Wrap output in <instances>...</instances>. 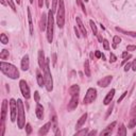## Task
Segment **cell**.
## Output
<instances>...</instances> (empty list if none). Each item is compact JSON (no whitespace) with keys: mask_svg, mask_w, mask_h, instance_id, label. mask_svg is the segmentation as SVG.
Instances as JSON below:
<instances>
[{"mask_svg":"<svg viewBox=\"0 0 136 136\" xmlns=\"http://www.w3.org/2000/svg\"><path fill=\"white\" fill-rule=\"evenodd\" d=\"M56 24L60 29H62L65 25V6H64V0L58 1V7L56 11Z\"/></svg>","mask_w":136,"mask_h":136,"instance_id":"3957f363","label":"cell"},{"mask_svg":"<svg viewBox=\"0 0 136 136\" xmlns=\"http://www.w3.org/2000/svg\"><path fill=\"white\" fill-rule=\"evenodd\" d=\"M38 6L42 8L43 7V0H38Z\"/></svg>","mask_w":136,"mask_h":136,"instance_id":"816d5d0a","label":"cell"},{"mask_svg":"<svg viewBox=\"0 0 136 136\" xmlns=\"http://www.w3.org/2000/svg\"><path fill=\"white\" fill-rule=\"evenodd\" d=\"M1 3L3 4V6H6V1H4V0H1Z\"/></svg>","mask_w":136,"mask_h":136,"instance_id":"9f6ffc18","label":"cell"},{"mask_svg":"<svg viewBox=\"0 0 136 136\" xmlns=\"http://www.w3.org/2000/svg\"><path fill=\"white\" fill-rule=\"evenodd\" d=\"M29 66H30L29 55H28V54H26V55L22 57V60H21V69L24 71H27L29 69Z\"/></svg>","mask_w":136,"mask_h":136,"instance_id":"9a60e30c","label":"cell"},{"mask_svg":"<svg viewBox=\"0 0 136 136\" xmlns=\"http://www.w3.org/2000/svg\"><path fill=\"white\" fill-rule=\"evenodd\" d=\"M126 55H128V52H123V53H122V57H126Z\"/></svg>","mask_w":136,"mask_h":136,"instance_id":"db71d44e","label":"cell"},{"mask_svg":"<svg viewBox=\"0 0 136 136\" xmlns=\"http://www.w3.org/2000/svg\"><path fill=\"white\" fill-rule=\"evenodd\" d=\"M86 119H87V114H83L82 116L80 117V119L78 120V122H77V125H76V129H81V126H82L84 123H85V121Z\"/></svg>","mask_w":136,"mask_h":136,"instance_id":"44dd1931","label":"cell"},{"mask_svg":"<svg viewBox=\"0 0 136 136\" xmlns=\"http://www.w3.org/2000/svg\"><path fill=\"white\" fill-rule=\"evenodd\" d=\"M31 132H32V128H31V124H30V123H27V124H26V133L28 134V135H30Z\"/></svg>","mask_w":136,"mask_h":136,"instance_id":"8d00e7d4","label":"cell"},{"mask_svg":"<svg viewBox=\"0 0 136 136\" xmlns=\"http://www.w3.org/2000/svg\"><path fill=\"white\" fill-rule=\"evenodd\" d=\"M33 1H34V0H30V3H33Z\"/></svg>","mask_w":136,"mask_h":136,"instance_id":"6f0895ef","label":"cell"},{"mask_svg":"<svg viewBox=\"0 0 136 136\" xmlns=\"http://www.w3.org/2000/svg\"><path fill=\"white\" fill-rule=\"evenodd\" d=\"M80 93V87L78 85H72L69 88V94L70 96H74V95H79Z\"/></svg>","mask_w":136,"mask_h":136,"instance_id":"603a6c76","label":"cell"},{"mask_svg":"<svg viewBox=\"0 0 136 136\" xmlns=\"http://www.w3.org/2000/svg\"><path fill=\"white\" fill-rule=\"evenodd\" d=\"M95 55H96V57H98V58H100L101 56H102V53L99 51V50H97L96 51V53H95Z\"/></svg>","mask_w":136,"mask_h":136,"instance_id":"7dc6e473","label":"cell"},{"mask_svg":"<svg viewBox=\"0 0 136 136\" xmlns=\"http://www.w3.org/2000/svg\"><path fill=\"white\" fill-rule=\"evenodd\" d=\"M16 2H17V4H20L21 3V0H16Z\"/></svg>","mask_w":136,"mask_h":136,"instance_id":"11a10c76","label":"cell"},{"mask_svg":"<svg viewBox=\"0 0 136 136\" xmlns=\"http://www.w3.org/2000/svg\"><path fill=\"white\" fill-rule=\"evenodd\" d=\"M113 106H114V105H113V103H112V104H111V107H110V108H108V111H107V113H106V116H105V117H106V118H107V117H108V116H110V114H111V113H112V110H113Z\"/></svg>","mask_w":136,"mask_h":136,"instance_id":"7bdbcfd3","label":"cell"},{"mask_svg":"<svg viewBox=\"0 0 136 136\" xmlns=\"http://www.w3.org/2000/svg\"><path fill=\"white\" fill-rule=\"evenodd\" d=\"M78 103H79V95H74L71 96V99L69 103H68V110L69 111H72L78 106Z\"/></svg>","mask_w":136,"mask_h":136,"instance_id":"9c48e42d","label":"cell"},{"mask_svg":"<svg viewBox=\"0 0 136 136\" xmlns=\"http://www.w3.org/2000/svg\"><path fill=\"white\" fill-rule=\"evenodd\" d=\"M113 42H114V44H113V48H116L117 47V45L118 44H120V42H121V38L119 37V36H114V39H113Z\"/></svg>","mask_w":136,"mask_h":136,"instance_id":"4dcf8cb0","label":"cell"},{"mask_svg":"<svg viewBox=\"0 0 136 136\" xmlns=\"http://www.w3.org/2000/svg\"><path fill=\"white\" fill-rule=\"evenodd\" d=\"M35 114H36V117H37L38 119L44 118V107H43L42 104H39V102H37V104H36Z\"/></svg>","mask_w":136,"mask_h":136,"instance_id":"5bb4252c","label":"cell"},{"mask_svg":"<svg viewBox=\"0 0 136 136\" xmlns=\"http://www.w3.org/2000/svg\"><path fill=\"white\" fill-rule=\"evenodd\" d=\"M75 31H76V34H77V37H80V34L78 32V30H77V28H75Z\"/></svg>","mask_w":136,"mask_h":136,"instance_id":"f5cc1de1","label":"cell"},{"mask_svg":"<svg viewBox=\"0 0 136 136\" xmlns=\"http://www.w3.org/2000/svg\"><path fill=\"white\" fill-rule=\"evenodd\" d=\"M17 106H18V115H17V124L18 128L20 130L24 129L25 123H26V115H25V107L24 103L20 99L17 100Z\"/></svg>","mask_w":136,"mask_h":136,"instance_id":"277c9868","label":"cell"},{"mask_svg":"<svg viewBox=\"0 0 136 136\" xmlns=\"http://www.w3.org/2000/svg\"><path fill=\"white\" fill-rule=\"evenodd\" d=\"M7 2H8V4L11 7V9L14 12H16V7H15V4H14V2H13V0H7Z\"/></svg>","mask_w":136,"mask_h":136,"instance_id":"e575fe53","label":"cell"},{"mask_svg":"<svg viewBox=\"0 0 136 136\" xmlns=\"http://www.w3.org/2000/svg\"><path fill=\"white\" fill-rule=\"evenodd\" d=\"M39 99H40V97H39L38 92H35V93H34V100H35L36 102H39Z\"/></svg>","mask_w":136,"mask_h":136,"instance_id":"60d3db41","label":"cell"},{"mask_svg":"<svg viewBox=\"0 0 136 136\" xmlns=\"http://www.w3.org/2000/svg\"><path fill=\"white\" fill-rule=\"evenodd\" d=\"M97 36H98V39H99V42H100V43H102V42H103V38H102V36H101L100 34H97Z\"/></svg>","mask_w":136,"mask_h":136,"instance_id":"f907efd6","label":"cell"},{"mask_svg":"<svg viewBox=\"0 0 136 136\" xmlns=\"http://www.w3.org/2000/svg\"><path fill=\"white\" fill-rule=\"evenodd\" d=\"M52 62H53V65H55V63H56V54L55 53L52 54Z\"/></svg>","mask_w":136,"mask_h":136,"instance_id":"bcb514c9","label":"cell"},{"mask_svg":"<svg viewBox=\"0 0 136 136\" xmlns=\"http://www.w3.org/2000/svg\"><path fill=\"white\" fill-rule=\"evenodd\" d=\"M131 57H132V55H131V54H129V55H128V57H125V58H124V60H123V62H122V65H124V64H125V63H126V62H128V61L130 60V58H131Z\"/></svg>","mask_w":136,"mask_h":136,"instance_id":"f6af8a7d","label":"cell"},{"mask_svg":"<svg viewBox=\"0 0 136 136\" xmlns=\"http://www.w3.org/2000/svg\"><path fill=\"white\" fill-rule=\"evenodd\" d=\"M136 49V46H134V45H129L128 47H126V50L128 51H134Z\"/></svg>","mask_w":136,"mask_h":136,"instance_id":"b9f144b4","label":"cell"},{"mask_svg":"<svg viewBox=\"0 0 136 136\" xmlns=\"http://www.w3.org/2000/svg\"><path fill=\"white\" fill-rule=\"evenodd\" d=\"M84 1H85V2H87V1H88V0H84Z\"/></svg>","mask_w":136,"mask_h":136,"instance_id":"680465c9","label":"cell"},{"mask_svg":"<svg viewBox=\"0 0 136 136\" xmlns=\"http://www.w3.org/2000/svg\"><path fill=\"white\" fill-rule=\"evenodd\" d=\"M44 79H45V86L48 92H52L53 89V81H52V76L50 72V60L46 58V63H45L44 67Z\"/></svg>","mask_w":136,"mask_h":136,"instance_id":"7a4b0ae2","label":"cell"},{"mask_svg":"<svg viewBox=\"0 0 136 136\" xmlns=\"http://www.w3.org/2000/svg\"><path fill=\"white\" fill-rule=\"evenodd\" d=\"M10 111H11V121L14 122L18 115L17 114L18 106H17V102L15 101V99H11L10 100Z\"/></svg>","mask_w":136,"mask_h":136,"instance_id":"52a82bcc","label":"cell"},{"mask_svg":"<svg viewBox=\"0 0 136 136\" xmlns=\"http://www.w3.org/2000/svg\"><path fill=\"white\" fill-rule=\"evenodd\" d=\"M126 95H128V92H124L123 94L121 95V97L118 99V100H117V102H118V103H120V102H121V101H122V100H123V99H124V97L126 96Z\"/></svg>","mask_w":136,"mask_h":136,"instance_id":"f35d334b","label":"cell"},{"mask_svg":"<svg viewBox=\"0 0 136 136\" xmlns=\"http://www.w3.org/2000/svg\"><path fill=\"white\" fill-rule=\"evenodd\" d=\"M19 87H20V90H21V94L26 99H29L30 98V88L28 84L25 80H20L19 82Z\"/></svg>","mask_w":136,"mask_h":136,"instance_id":"ba28073f","label":"cell"},{"mask_svg":"<svg viewBox=\"0 0 136 136\" xmlns=\"http://www.w3.org/2000/svg\"><path fill=\"white\" fill-rule=\"evenodd\" d=\"M134 136H136V132H135V133H134Z\"/></svg>","mask_w":136,"mask_h":136,"instance_id":"91938a15","label":"cell"},{"mask_svg":"<svg viewBox=\"0 0 136 136\" xmlns=\"http://www.w3.org/2000/svg\"><path fill=\"white\" fill-rule=\"evenodd\" d=\"M96 134H97V131H96V130H94V131H92V132L87 133V135H88V136H92V135H96Z\"/></svg>","mask_w":136,"mask_h":136,"instance_id":"681fc988","label":"cell"},{"mask_svg":"<svg viewBox=\"0 0 136 136\" xmlns=\"http://www.w3.org/2000/svg\"><path fill=\"white\" fill-rule=\"evenodd\" d=\"M135 125H136V104H135V105L133 106V108H132V113H131V119H130L128 128L129 129H133Z\"/></svg>","mask_w":136,"mask_h":136,"instance_id":"30bf717a","label":"cell"},{"mask_svg":"<svg viewBox=\"0 0 136 136\" xmlns=\"http://www.w3.org/2000/svg\"><path fill=\"white\" fill-rule=\"evenodd\" d=\"M115 125H116V121L112 122L111 124H108V125L106 126V128L104 129V130L102 131V132L100 133V134H101V136H102V135H110V134L113 132V129L115 128Z\"/></svg>","mask_w":136,"mask_h":136,"instance_id":"d6986e66","label":"cell"},{"mask_svg":"<svg viewBox=\"0 0 136 136\" xmlns=\"http://www.w3.org/2000/svg\"><path fill=\"white\" fill-rule=\"evenodd\" d=\"M0 40H1V43L3 45H7L9 43V37L6 34H1V35H0Z\"/></svg>","mask_w":136,"mask_h":136,"instance_id":"1f68e13d","label":"cell"},{"mask_svg":"<svg viewBox=\"0 0 136 136\" xmlns=\"http://www.w3.org/2000/svg\"><path fill=\"white\" fill-rule=\"evenodd\" d=\"M1 122L4 123V120H6L7 117V113H8V101L3 100L2 101V106H1Z\"/></svg>","mask_w":136,"mask_h":136,"instance_id":"4fadbf2b","label":"cell"},{"mask_svg":"<svg viewBox=\"0 0 136 136\" xmlns=\"http://www.w3.org/2000/svg\"><path fill=\"white\" fill-rule=\"evenodd\" d=\"M0 69H1L2 74L6 75L8 78H11L13 80H16L19 78V71H18L17 67L10 64V63H0Z\"/></svg>","mask_w":136,"mask_h":136,"instance_id":"6da1fadb","label":"cell"},{"mask_svg":"<svg viewBox=\"0 0 136 136\" xmlns=\"http://www.w3.org/2000/svg\"><path fill=\"white\" fill-rule=\"evenodd\" d=\"M131 68H132L134 71H136V58L133 61V63H132V67H131Z\"/></svg>","mask_w":136,"mask_h":136,"instance_id":"c3c4849f","label":"cell"},{"mask_svg":"<svg viewBox=\"0 0 136 136\" xmlns=\"http://www.w3.org/2000/svg\"><path fill=\"white\" fill-rule=\"evenodd\" d=\"M45 63H46V58H45V54L43 50H38V65L39 67L44 69L45 67Z\"/></svg>","mask_w":136,"mask_h":136,"instance_id":"ac0fdd59","label":"cell"},{"mask_svg":"<svg viewBox=\"0 0 136 136\" xmlns=\"http://www.w3.org/2000/svg\"><path fill=\"white\" fill-rule=\"evenodd\" d=\"M89 25H90V28H92V30H93L94 35H97V34H98V30H97V26H96V24H95L93 20H89Z\"/></svg>","mask_w":136,"mask_h":136,"instance_id":"f1b7e54d","label":"cell"},{"mask_svg":"<svg viewBox=\"0 0 136 136\" xmlns=\"http://www.w3.org/2000/svg\"><path fill=\"white\" fill-rule=\"evenodd\" d=\"M28 20H29V28H30V34L33 35L34 34V28H33V22H32V15H31V11L30 9H28Z\"/></svg>","mask_w":136,"mask_h":136,"instance_id":"7402d4cb","label":"cell"},{"mask_svg":"<svg viewBox=\"0 0 136 136\" xmlns=\"http://www.w3.org/2000/svg\"><path fill=\"white\" fill-rule=\"evenodd\" d=\"M114 96H115V89H111V92L106 95V97L104 98V100H103V104H104V105H108V104L112 102Z\"/></svg>","mask_w":136,"mask_h":136,"instance_id":"2e32d148","label":"cell"},{"mask_svg":"<svg viewBox=\"0 0 136 136\" xmlns=\"http://www.w3.org/2000/svg\"><path fill=\"white\" fill-rule=\"evenodd\" d=\"M8 57H9V51L6 50V49H3L1 53H0V58H1V60H7Z\"/></svg>","mask_w":136,"mask_h":136,"instance_id":"f546056e","label":"cell"},{"mask_svg":"<svg viewBox=\"0 0 136 136\" xmlns=\"http://www.w3.org/2000/svg\"><path fill=\"white\" fill-rule=\"evenodd\" d=\"M50 128H52V122H47L46 124H44L42 128L39 129L38 131V135L39 136H44V135H46L48 132H49V130H50Z\"/></svg>","mask_w":136,"mask_h":136,"instance_id":"7c38bea8","label":"cell"},{"mask_svg":"<svg viewBox=\"0 0 136 136\" xmlns=\"http://www.w3.org/2000/svg\"><path fill=\"white\" fill-rule=\"evenodd\" d=\"M116 60H117V57H116V55L114 53H111V55H110V61L112 62V63H114V62H116Z\"/></svg>","mask_w":136,"mask_h":136,"instance_id":"ab89813d","label":"cell"},{"mask_svg":"<svg viewBox=\"0 0 136 136\" xmlns=\"http://www.w3.org/2000/svg\"><path fill=\"white\" fill-rule=\"evenodd\" d=\"M116 30H117V31H119V32H121V33L125 34V35H130V36H132V37H136V32H131V31H125V30H123V29H120V28H118V27H117V28H116Z\"/></svg>","mask_w":136,"mask_h":136,"instance_id":"d4e9b609","label":"cell"},{"mask_svg":"<svg viewBox=\"0 0 136 136\" xmlns=\"http://www.w3.org/2000/svg\"><path fill=\"white\" fill-rule=\"evenodd\" d=\"M76 20H77V24H78L79 29L81 30V33H82V35L84 36V37H86V36H87V31H86L85 27H84V25H83V22H82V20H81V18H80V17H77Z\"/></svg>","mask_w":136,"mask_h":136,"instance_id":"e0dca14e","label":"cell"},{"mask_svg":"<svg viewBox=\"0 0 136 136\" xmlns=\"http://www.w3.org/2000/svg\"><path fill=\"white\" fill-rule=\"evenodd\" d=\"M80 135H87V129H83V130H81L79 131V132H77L76 133V136H80Z\"/></svg>","mask_w":136,"mask_h":136,"instance_id":"d590c367","label":"cell"},{"mask_svg":"<svg viewBox=\"0 0 136 136\" xmlns=\"http://www.w3.org/2000/svg\"><path fill=\"white\" fill-rule=\"evenodd\" d=\"M96 98H97V90L93 87H90L87 89V93H86L85 97L83 99V102L84 104H89L96 100Z\"/></svg>","mask_w":136,"mask_h":136,"instance_id":"8992f818","label":"cell"},{"mask_svg":"<svg viewBox=\"0 0 136 136\" xmlns=\"http://www.w3.org/2000/svg\"><path fill=\"white\" fill-rule=\"evenodd\" d=\"M53 25H54L53 11L50 10L48 12V22H47V39L49 43H52L53 40Z\"/></svg>","mask_w":136,"mask_h":136,"instance_id":"5b68a950","label":"cell"},{"mask_svg":"<svg viewBox=\"0 0 136 136\" xmlns=\"http://www.w3.org/2000/svg\"><path fill=\"white\" fill-rule=\"evenodd\" d=\"M84 70H85V75L86 77H90V68H89V62L88 60H86L85 63H84Z\"/></svg>","mask_w":136,"mask_h":136,"instance_id":"4316f807","label":"cell"},{"mask_svg":"<svg viewBox=\"0 0 136 136\" xmlns=\"http://www.w3.org/2000/svg\"><path fill=\"white\" fill-rule=\"evenodd\" d=\"M77 3H78L79 6L81 7V9H82L83 13H85V14H86V9H85V7H84V3H83L82 0H77Z\"/></svg>","mask_w":136,"mask_h":136,"instance_id":"836d02e7","label":"cell"},{"mask_svg":"<svg viewBox=\"0 0 136 136\" xmlns=\"http://www.w3.org/2000/svg\"><path fill=\"white\" fill-rule=\"evenodd\" d=\"M118 135H121V136H125L126 135V128L124 124H121V126L118 130Z\"/></svg>","mask_w":136,"mask_h":136,"instance_id":"83f0119b","label":"cell"},{"mask_svg":"<svg viewBox=\"0 0 136 136\" xmlns=\"http://www.w3.org/2000/svg\"><path fill=\"white\" fill-rule=\"evenodd\" d=\"M37 83H38V85L40 86V87H43V86L45 85V79H44V77L42 76V74H40L39 71H37Z\"/></svg>","mask_w":136,"mask_h":136,"instance_id":"484cf974","label":"cell"},{"mask_svg":"<svg viewBox=\"0 0 136 136\" xmlns=\"http://www.w3.org/2000/svg\"><path fill=\"white\" fill-rule=\"evenodd\" d=\"M57 4H58V0H52V9H51V10H52L53 12L56 11Z\"/></svg>","mask_w":136,"mask_h":136,"instance_id":"d6a6232c","label":"cell"},{"mask_svg":"<svg viewBox=\"0 0 136 136\" xmlns=\"http://www.w3.org/2000/svg\"><path fill=\"white\" fill-rule=\"evenodd\" d=\"M131 67H132V64H131V63H128V64L125 65V67H124V71H129Z\"/></svg>","mask_w":136,"mask_h":136,"instance_id":"ee69618b","label":"cell"},{"mask_svg":"<svg viewBox=\"0 0 136 136\" xmlns=\"http://www.w3.org/2000/svg\"><path fill=\"white\" fill-rule=\"evenodd\" d=\"M112 80H113L112 76H106V77H104V78H102L101 80L98 81V85L101 86V87H106V86L110 85Z\"/></svg>","mask_w":136,"mask_h":136,"instance_id":"8fae6325","label":"cell"},{"mask_svg":"<svg viewBox=\"0 0 136 136\" xmlns=\"http://www.w3.org/2000/svg\"><path fill=\"white\" fill-rule=\"evenodd\" d=\"M52 129L54 131V134H55L56 136L61 135V132L58 131V126H57V119H56V116L53 115L52 117Z\"/></svg>","mask_w":136,"mask_h":136,"instance_id":"ffe728a7","label":"cell"},{"mask_svg":"<svg viewBox=\"0 0 136 136\" xmlns=\"http://www.w3.org/2000/svg\"><path fill=\"white\" fill-rule=\"evenodd\" d=\"M103 48L105 49V50H108V49H110V44H108L107 39H103Z\"/></svg>","mask_w":136,"mask_h":136,"instance_id":"74e56055","label":"cell"},{"mask_svg":"<svg viewBox=\"0 0 136 136\" xmlns=\"http://www.w3.org/2000/svg\"><path fill=\"white\" fill-rule=\"evenodd\" d=\"M47 22H48V17H46V15L43 14V16H42V24H40V30H42V31L46 30Z\"/></svg>","mask_w":136,"mask_h":136,"instance_id":"cb8c5ba5","label":"cell"}]
</instances>
